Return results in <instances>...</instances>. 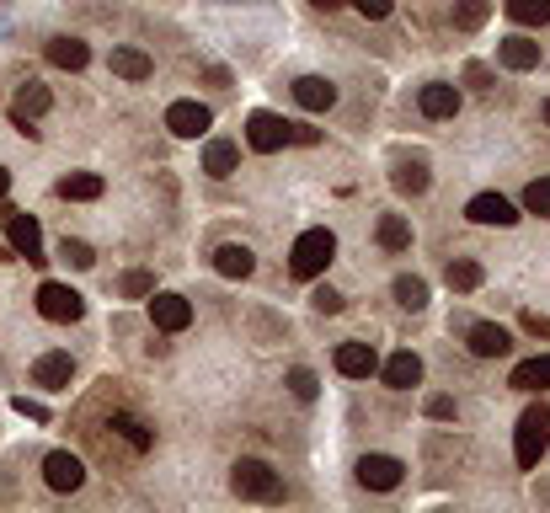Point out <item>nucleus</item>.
Listing matches in <instances>:
<instances>
[{
	"label": "nucleus",
	"mask_w": 550,
	"mask_h": 513,
	"mask_svg": "<svg viewBox=\"0 0 550 513\" xmlns=\"http://www.w3.org/2000/svg\"><path fill=\"white\" fill-rule=\"evenodd\" d=\"M550 449V401H534V407L518 417V433H513V460L518 471H534Z\"/></svg>",
	"instance_id": "f257e3e1"
},
{
	"label": "nucleus",
	"mask_w": 550,
	"mask_h": 513,
	"mask_svg": "<svg viewBox=\"0 0 550 513\" xmlns=\"http://www.w3.org/2000/svg\"><path fill=\"white\" fill-rule=\"evenodd\" d=\"M332 257H337V236H332L326 225H316V230H305V236L294 241L289 273H294V278H321L326 268H332Z\"/></svg>",
	"instance_id": "f03ea898"
},
{
	"label": "nucleus",
	"mask_w": 550,
	"mask_h": 513,
	"mask_svg": "<svg viewBox=\"0 0 550 513\" xmlns=\"http://www.w3.org/2000/svg\"><path fill=\"white\" fill-rule=\"evenodd\" d=\"M230 487L241 497H257V503H278V497H284V481H278V471L267 460H235Z\"/></svg>",
	"instance_id": "7ed1b4c3"
},
{
	"label": "nucleus",
	"mask_w": 550,
	"mask_h": 513,
	"mask_svg": "<svg viewBox=\"0 0 550 513\" xmlns=\"http://www.w3.org/2000/svg\"><path fill=\"white\" fill-rule=\"evenodd\" d=\"M38 316L43 321H81L86 316V300L70 284H43L38 289Z\"/></svg>",
	"instance_id": "20e7f679"
},
{
	"label": "nucleus",
	"mask_w": 550,
	"mask_h": 513,
	"mask_svg": "<svg viewBox=\"0 0 550 513\" xmlns=\"http://www.w3.org/2000/svg\"><path fill=\"white\" fill-rule=\"evenodd\" d=\"M246 145L257 150V155L284 150V145H289V123L278 118V113H251V118H246Z\"/></svg>",
	"instance_id": "39448f33"
},
{
	"label": "nucleus",
	"mask_w": 550,
	"mask_h": 513,
	"mask_svg": "<svg viewBox=\"0 0 550 513\" xmlns=\"http://www.w3.org/2000/svg\"><path fill=\"white\" fill-rule=\"evenodd\" d=\"M401 476H406V465L396 455H364L358 460V487H369V492H396Z\"/></svg>",
	"instance_id": "423d86ee"
},
{
	"label": "nucleus",
	"mask_w": 550,
	"mask_h": 513,
	"mask_svg": "<svg viewBox=\"0 0 550 513\" xmlns=\"http://www.w3.org/2000/svg\"><path fill=\"white\" fill-rule=\"evenodd\" d=\"M6 236H11V252L27 257V262H49L43 257V230L33 214H6Z\"/></svg>",
	"instance_id": "0eeeda50"
},
{
	"label": "nucleus",
	"mask_w": 550,
	"mask_h": 513,
	"mask_svg": "<svg viewBox=\"0 0 550 513\" xmlns=\"http://www.w3.org/2000/svg\"><path fill=\"white\" fill-rule=\"evenodd\" d=\"M209 123H214V113H209L203 102H171V107H166V129L177 134V139L209 134Z\"/></svg>",
	"instance_id": "6e6552de"
},
{
	"label": "nucleus",
	"mask_w": 550,
	"mask_h": 513,
	"mask_svg": "<svg viewBox=\"0 0 550 513\" xmlns=\"http://www.w3.org/2000/svg\"><path fill=\"white\" fill-rule=\"evenodd\" d=\"M49 102H54V97H49V86H43V81H27V86H17V97H11V118H17V129H22V134H33L27 123L49 113Z\"/></svg>",
	"instance_id": "1a4fd4ad"
},
{
	"label": "nucleus",
	"mask_w": 550,
	"mask_h": 513,
	"mask_svg": "<svg viewBox=\"0 0 550 513\" xmlns=\"http://www.w3.org/2000/svg\"><path fill=\"white\" fill-rule=\"evenodd\" d=\"M150 321L161 326V332H187V326H193V305H187L182 294H150Z\"/></svg>",
	"instance_id": "9d476101"
},
{
	"label": "nucleus",
	"mask_w": 550,
	"mask_h": 513,
	"mask_svg": "<svg viewBox=\"0 0 550 513\" xmlns=\"http://www.w3.org/2000/svg\"><path fill=\"white\" fill-rule=\"evenodd\" d=\"M43 481H49L54 492H75L86 481V465L70 455V449H54L49 460H43Z\"/></svg>",
	"instance_id": "9b49d317"
},
{
	"label": "nucleus",
	"mask_w": 550,
	"mask_h": 513,
	"mask_svg": "<svg viewBox=\"0 0 550 513\" xmlns=\"http://www.w3.org/2000/svg\"><path fill=\"white\" fill-rule=\"evenodd\" d=\"M417 107H422V118H454V113H460V86L428 81L417 91Z\"/></svg>",
	"instance_id": "f8f14e48"
},
{
	"label": "nucleus",
	"mask_w": 550,
	"mask_h": 513,
	"mask_svg": "<svg viewBox=\"0 0 550 513\" xmlns=\"http://www.w3.org/2000/svg\"><path fill=\"white\" fill-rule=\"evenodd\" d=\"M374 369H380V353H374L369 342H342V348H337V375H348V380H369Z\"/></svg>",
	"instance_id": "ddd939ff"
},
{
	"label": "nucleus",
	"mask_w": 550,
	"mask_h": 513,
	"mask_svg": "<svg viewBox=\"0 0 550 513\" xmlns=\"http://www.w3.org/2000/svg\"><path fill=\"white\" fill-rule=\"evenodd\" d=\"M465 214H470L476 225H513V220H518V209H513L502 193H476V198L465 204Z\"/></svg>",
	"instance_id": "4468645a"
},
{
	"label": "nucleus",
	"mask_w": 550,
	"mask_h": 513,
	"mask_svg": "<svg viewBox=\"0 0 550 513\" xmlns=\"http://www.w3.org/2000/svg\"><path fill=\"white\" fill-rule=\"evenodd\" d=\"M70 380H75V359H70V353H43V359L33 364V385H43V391H65Z\"/></svg>",
	"instance_id": "2eb2a0df"
},
{
	"label": "nucleus",
	"mask_w": 550,
	"mask_h": 513,
	"mask_svg": "<svg viewBox=\"0 0 550 513\" xmlns=\"http://www.w3.org/2000/svg\"><path fill=\"white\" fill-rule=\"evenodd\" d=\"M465 342H470V353H476V359H502V353L513 348V337L502 332V326H492V321H476L465 332Z\"/></svg>",
	"instance_id": "dca6fc26"
},
{
	"label": "nucleus",
	"mask_w": 550,
	"mask_h": 513,
	"mask_svg": "<svg viewBox=\"0 0 550 513\" xmlns=\"http://www.w3.org/2000/svg\"><path fill=\"white\" fill-rule=\"evenodd\" d=\"M294 102H300L305 113H326V107L337 102V86L326 81V75H300V81H294Z\"/></svg>",
	"instance_id": "f3484780"
},
{
	"label": "nucleus",
	"mask_w": 550,
	"mask_h": 513,
	"mask_svg": "<svg viewBox=\"0 0 550 513\" xmlns=\"http://www.w3.org/2000/svg\"><path fill=\"white\" fill-rule=\"evenodd\" d=\"M107 182L97 171H70V177H59V198H70V204H91V198H102Z\"/></svg>",
	"instance_id": "a211bd4d"
},
{
	"label": "nucleus",
	"mask_w": 550,
	"mask_h": 513,
	"mask_svg": "<svg viewBox=\"0 0 550 513\" xmlns=\"http://www.w3.org/2000/svg\"><path fill=\"white\" fill-rule=\"evenodd\" d=\"M497 59L508 70H534V65H540V43H534V38H502L497 43Z\"/></svg>",
	"instance_id": "6ab92c4d"
},
{
	"label": "nucleus",
	"mask_w": 550,
	"mask_h": 513,
	"mask_svg": "<svg viewBox=\"0 0 550 513\" xmlns=\"http://www.w3.org/2000/svg\"><path fill=\"white\" fill-rule=\"evenodd\" d=\"M214 268L225 273V278H246L251 268H257V257H251V246H241V241H225L214 252Z\"/></svg>",
	"instance_id": "aec40b11"
},
{
	"label": "nucleus",
	"mask_w": 550,
	"mask_h": 513,
	"mask_svg": "<svg viewBox=\"0 0 550 513\" xmlns=\"http://www.w3.org/2000/svg\"><path fill=\"white\" fill-rule=\"evenodd\" d=\"M385 385L390 391H412V385H422V359L417 353H396V359L385 364Z\"/></svg>",
	"instance_id": "412c9836"
},
{
	"label": "nucleus",
	"mask_w": 550,
	"mask_h": 513,
	"mask_svg": "<svg viewBox=\"0 0 550 513\" xmlns=\"http://www.w3.org/2000/svg\"><path fill=\"white\" fill-rule=\"evenodd\" d=\"M513 391H550V353H540V359H524L513 369Z\"/></svg>",
	"instance_id": "4be33fe9"
},
{
	"label": "nucleus",
	"mask_w": 550,
	"mask_h": 513,
	"mask_svg": "<svg viewBox=\"0 0 550 513\" xmlns=\"http://www.w3.org/2000/svg\"><path fill=\"white\" fill-rule=\"evenodd\" d=\"M86 59H91V49L81 38H49V65L54 70H86Z\"/></svg>",
	"instance_id": "5701e85b"
},
{
	"label": "nucleus",
	"mask_w": 550,
	"mask_h": 513,
	"mask_svg": "<svg viewBox=\"0 0 550 513\" xmlns=\"http://www.w3.org/2000/svg\"><path fill=\"white\" fill-rule=\"evenodd\" d=\"M235 166H241V150H235L230 139H209V145H203V171H209V177H230Z\"/></svg>",
	"instance_id": "b1692460"
},
{
	"label": "nucleus",
	"mask_w": 550,
	"mask_h": 513,
	"mask_svg": "<svg viewBox=\"0 0 550 513\" xmlns=\"http://www.w3.org/2000/svg\"><path fill=\"white\" fill-rule=\"evenodd\" d=\"M374 236H380L385 252H406V246H412V225H406V214H380V230H374Z\"/></svg>",
	"instance_id": "393cba45"
},
{
	"label": "nucleus",
	"mask_w": 550,
	"mask_h": 513,
	"mask_svg": "<svg viewBox=\"0 0 550 513\" xmlns=\"http://www.w3.org/2000/svg\"><path fill=\"white\" fill-rule=\"evenodd\" d=\"M113 75H123V81H150L155 65H150V54H139V49H113Z\"/></svg>",
	"instance_id": "a878e982"
},
{
	"label": "nucleus",
	"mask_w": 550,
	"mask_h": 513,
	"mask_svg": "<svg viewBox=\"0 0 550 513\" xmlns=\"http://www.w3.org/2000/svg\"><path fill=\"white\" fill-rule=\"evenodd\" d=\"M107 428H113V433H123V439H129V449H139V455H145V449L155 444V433H150L145 423H139L134 412H113V423H107Z\"/></svg>",
	"instance_id": "bb28decb"
},
{
	"label": "nucleus",
	"mask_w": 550,
	"mask_h": 513,
	"mask_svg": "<svg viewBox=\"0 0 550 513\" xmlns=\"http://www.w3.org/2000/svg\"><path fill=\"white\" fill-rule=\"evenodd\" d=\"M502 11H508L513 22H524V27H545L550 22V0H502Z\"/></svg>",
	"instance_id": "cd10ccee"
},
{
	"label": "nucleus",
	"mask_w": 550,
	"mask_h": 513,
	"mask_svg": "<svg viewBox=\"0 0 550 513\" xmlns=\"http://www.w3.org/2000/svg\"><path fill=\"white\" fill-rule=\"evenodd\" d=\"M444 278H449V289L470 294V289H481V262H470V257H454L449 268H444Z\"/></svg>",
	"instance_id": "c85d7f7f"
},
{
	"label": "nucleus",
	"mask_w": 550,
	"mask_h": 513,
	"mask_svg": "<svg viewBox=\"0 0 550 513\" xmlns=\"http://www.w3.org/2000/svg\"><path fill=\"white\" fill-rule=\"evenodd\" d=\"M486 17H492V0H460V6H454V27H460V33H476Z\"/></svg>",
	"instance_id": "c756f323"
},
{
	"label": "nucleus",
	"mask_w": 550,
	"mask_h": 513,
	"mask_svg": "<svg viewBox=\"0 0 550 513\" xmlns=\"http://www.w3.org/2000/svg\"><path fill=\"white\" fill-rule=\"evenodd\" d=\"M390 182H396L401 193H412V198H417V193H428V166H422V161H401Z\"/></svg>",
	"instance_id": "7c9ffc66"
},
{
	"label": "nucleus",
	"mask_w": 550,
	"mask_h": 513,
	"mask_svg": "<svg viewBox=\"0 0 550 513\" xmlns=\"http://www.w3.org/2000/svg\"><path fill=\"white\" fill-rule=\"evenodd\" d=\"M396 300H401L406 310H422V305H428V284H422V278H412V273H401V278H396Z\"/></svg>",
	"instance_id": "2f4dec72"
},
{
	"label": "nucleus",
	"mask_w": 550,
	"mask_h": 513,
	"mask_svg": "<svg viewBox=\"0 0 550 513\" xmlns=\"http://www.w3.org/2000/svg\"><path fill=\"white\" fill-rule=\"evenodd\" d=\"M524 209L540 214V220H550V177H540V182H529V188H524Z\"/></svg>",
	"instance_id": "473e14b6"
},
{
	"label": "nucleus",
	"mask_w": 550,
	"mask_h": 513,
	"mask_svg": "<svg viewBox=\"0 0 550 513\" xmlns=\"http://www.w3.org/2000/svg\"><path fill=\"white\" fill-rule=\"evenodd\" d=\"M59 257H65V262H70V268H91V262H97V252H91V246H86V241H70V236H65V241H59Z\"/></svg>",
	"instance_id": "72a5a7b5"
},
{
	"label": "nucleus",
	"mask_w": 550,
	"mask_h": 513,
	"mask_svg": "<svg viewBox=\"0 0 550 513\" xmlns=\"http://www.w3.org/2000/svg\"><path fill=\"white\" fill-rule=\"evenodd\" d=\"M348 6L358 11V17H369V22H385V17H390V6H396V0H348Z\"/></svg>",
	"instance_id": "f704fd0d"
},
{
	"label": "nucleus",
	"mask_w": 550,
	"mask_h": 513,
	"mask_svg": "<svg viewBox=\"0 0 550 513\" xmlns=\"http://www.w3.org/2000/svg\"><path fill=\"white\" fill-rule=\"evenodd\" d=\"M123 294H129V300H145V294H155V278L150 273H123Z\"/></svg>",
	"instance_id": "c9c22d12"
},
{
	"label": "nucleus",
	"mask_w": 550,
	"mask_h": 513,
	"mask_svg": "<svg viewBox=\"0 0 550 513\" xmlns=\"http://www.w3.org/2000/svg\"><path fill=\"white\" fill-rule=\"evenodd\" d=\"M310 305H316V310H321V316H337V310H342V294H337L332 284H321L316 294H310Z\"/></svg>",
	"instance_id": "e433bc0d"
},
{
	"label": "nucleus",
	"mask_w": 550,
	"mask_h": 513,
	"mask_svg": "<svg viewBox=\"0 0 550 513\" xmlns=\"http://www.w3.org/2000/svg\"><path fill=\"white\" fill-rule=\"evenodd\" d=\"M289 391L300 396V401H316V375H310V369H294V375H289Z\"/></svg>",
	"instance_id": "4c0bfd02"
},
{
	"label": "nucleus",
	"mask_w": 550,
	"mask_h": 513,
	"mask_svg": "<svg viewBox=\"0 0 550 513\" xmlns=\"http://www.w3.org/2000/svg\"><path fill=\"white\" fill-rule=\"evenodd\" d=\"M428 417L433 423H454V401L449 396H428Z\"/></svg>",
	"instance_id": "58836bf2"
},
{
	"label": "nucleus",
	"mask_w": 550,
	"mask_h": 513,
	"mask_svg": "<svg viewBox=\"0 0 550 513\" xmlns=\"http://www.w3.org/2000/svg\"><path fill=\"white\" fill-rule=\"evenodd\" d=\"M11 407H17L22 417H33V423H49V407H43V401H27V396H17Z\"/></svg>",
	"instance_id": "ea45409f"
},
{
	"label": "nucleus",
	"mask_w": 550,
	"mask_h": 513,
	"mask_svg": "<svg viewBox=\"0 0 550 513\" xmlns=\"http://www.w3.org/2000/svg\"><path fill=\"white\" fill-rule=\"evenodd\" d=\"M321 129H310V123H289V145H316Z\"/></svg>",
	"instance_id": "a19ab883"
},
{
	"label": "nucleus",
	"mask_w": 550,
	"mask_h": 513,
	"mask_svg": "<svg viewBox=\"0 0 550 513\" xmlns=\"http://www.w3.org/2000/svg\"><path fill=\"white\" fill-rule=\"evenodd\" d=\"M524 332H529V337H550V316H540V310H529V316H524Z\"/></svg>",
	"instance_id": "79ce46f5"
},
{
	"label": "nucleus",
	"mask_w": 550,
	"mask_h": 513,
	"mask_svg": "<svg viewBox=\"0 0 550 513\" xmlns=\"http://www.w3.org/2000/svg\"><path fill=\"white\" fill-rule=\"evenodd\" d=\"M465 81L476 86V91H492V75H486V65H470V70H465Z\"/></svg>",
	"instance_id": "37998d69"
},
{
	"label": "nucleus",
	"mask_w": 550,
	"mask_h": 513,
	"mask_svg": "<svg viewBox=\"0 0 550 513\" xmlns=\"http://www.w3.org/2000/svg\"><path fill=\"white\" fill-rule=\"evenodd\" d=\"M6 193H11V171L0 166V204H6Z\"/></svg>",
	"instance_id": "c03bdc74"
},
{
	"label": "nucleus",
	"mask_w": 550,
	"mask_h": 513,
	"mask_svg": "<svg viewBox=\"0 0 550 513\" xmlns=\"http://www.w3.org/2000/svg\"><path fill=\"white\" fill-rule=\"evenodd\" d=\"M310 6H321V11H337V6H348V0H310Z\"/></svg>",
	"instance_id": "a18cd8bd"
},
{
	"label": "nucleus",
	"mask_w": 550,
	"mask_h": 513,
	"mask_svg": "<svg viewBox=\"0 0 550 513\" xmlns=\"http://www.w3.org/2000/svg\"><path fill=\"white\" fill-rule=\"evenodd\" d=\"M540 113H545V123H550V102H545V107H540Z\"/></svg>",
	"instance_id": "49530a36"
},
{
	"label": "nucleus",
	"mask_w": 550,
	"mask_h": 513,
	"mask_svg": "<svg viewBox=\"0 0 550 513\" xmlns=\"http://www.w3.org/2000/svg\"><path fill=\"white\" fill-rule=\"evenodd\" d=\"M0 257H6V246H0Z\"/></svg>",
	"instance_id": "de8ad7c7"
}]
</instances>
